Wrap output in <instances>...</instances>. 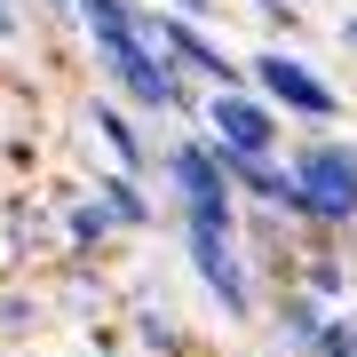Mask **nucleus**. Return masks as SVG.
<instances>
[{"label":"nucleus","instance_id":"1","mask_svg":"<svg viewBox=\"0 0 357 357\" xmlns=\"http://www.w3.org/2000/svg\"><path fill=\"white\" fill-rule=\"evenodd\" d=\"M286 175H294V206H286V222L326 230V238L357 222V143H349V135L318 128L310 143H294Z\"/></svg>","mask_w":357,"mask_h":357},{"label":"nucleus","instance_id":"2","mask_svg":"<svg viewBox=\"0 0 357 357\" xmlns=\"http://www.w3.org/2000/svg\"><path fill=\"white\" fill-rule=\"evenodd\" d=\"M183 262L206 286V302L222 310V326H255V262L238 255V206L230 215L183 206Z\"/></svg>","mask_w":357,"mask_h":357},{"label":"nucleus","instance_id":"3","mask_svg":"<svg viewBox=\"0 0 357 357\" xmlns=\"http://www.w3.org/2000/svg\"><path fill=\"white\" fill-rule=\"evenodd\" d=\"M238 64H246V88H255L278 119H294V128L318 135V128H333V119H342V88H333L310 56H294L286 40H270V48L238 56Z\"/></svg>","mask_w":357,"mask_h":357},{"label":"nucleus","instance_id":"4","mask_svg":"<svg viewBox=\"0 0 357 357\" xmlns=\"http://www.w3.org/2000/svg\"><path fill=\"white\" fill-rule=\"evenodd\" d=\"M191 128L206 143H222V151H278V143H286V119L270 112L255 88H206Z\"/></svg>","mask_w":357,"mask_h":357},{"label":"nucleus","instance_id":"5","mask_svg":"<svg viewBox=\"0 0 357 357\" xmlns=\"http://www.w3.org/2000/svg\"><path fill=\"white\" fill-rule=\"evenodd\" d=\"M88 128L103 135V151H112V167H119V175H143V167H151V143H143L135 112H128V103H119V96L88 103Z\"/></svg>","mask_w":357,"mask_h":357},{"label":"nucleus","instance_id":"6","mask_svg":"<svg viewBox=\"0 0 357 357\" xmlns=\"http://www.w3.org/2000/svg\"><path fill=\"white\" fill-rule=\"evenodd\" d=\"M318 326H326V302H318V294H302V286L286 278V286H278V302H270V342H278L286 357H302Z\"/></svg>","mask_w":357,"mask_h":357},{"label":"nucleus","instance_id":"7","mask_svg":"<svg viewBox=\"0 0 357 357\" xmlns=\"http://www.w3.org/2000/svg\"><path fill=\"white\" fill-rule=\"evenodd\" d=\"M88 199H96L119 230H151V191H143V175H119V167H112V175H96Z\"/></svg>","mask_w":357,"mask_h":357},{"label":"nucleus","instance_id":"8","mask_svg":"<svg viewBox=\"0 0 357 357\" xmlns=\"http://www.w3.org/2000/svg\"><path fill=\"white\" fill-rule=\"evenodd\" d=\"M112 238H119V222L103 215V206H96L88 191H79V199H64V246H72L79 262H88V255H103Z\"/></svg>","mask_w":357,"mask_h":357},{"label":"nucleus","instance_id":"9","mask_svg":"<svg viewBox=\"0 0 357 357\" xmlns=\"http://www.w3.org/2000/svg\"><path fill=\"white\" fill-rule=\"evenodd\" d=\"M135 349H151V357H191V333L175 326L167 302H143V310H135Z\"/></svg>","mask_w":357,"mask_h":357},{"label":"nucleus","instance_id":"10","mask_svg":"<svg viewBox=\"0 0 357 357\" xmlns=\"http://www.w3.org/2000/svg\"><path fill=\"white\" fill-rule=\"evenodd\" d=\"M302 357H357V310H326V326L310 333Z\"/></svg>","mask_w":357,"mask_h":357},{"label":"nucleus","instance_id":"11","mask_svg":"<svg viewBox=\"0 0 357 357\" xmlns=\"http://www.w3.org/2000/svg\"><path fill=\"white\" fill-rule=\"evenodd\" d=\"M246 8H255L278 40H302V8H294V0H246Z\"/></svg>","mask_w":357,"mask_h":357},{"label":"nucleus","instance_id":"12","mask_svg":"<svg viewBox=\"0 0 357 357\" xmlns=\"http://www.w3.org/2000/svg\"><path fill=\"white\" fill-rule=\"evenodd\" d=\"M40 326V302H24V294H0V333H24Z\"/></svg>","mask_w":357,"mask_h":357},{"label":"nucleus","instance_id":"13","mask_svg":"<svg viewBox=\"0 0 357 357\" xmlns=\"http://www.w3.org/2000/svg\"><path fill=\"white\" fill-rule=\"evenodd\" d=\"M24 40V0H0V48H16Z\"/></svg>","mask_w":357,"mask_h":357},{"label":"nucleus","instance_id":"14","mask_svg":"<svg viewBox=\"0 0 357 357\" xmlns=\"http://www.w3.org/2000/svg\"><path fill=\"white\" fill-rule=\"evenodd\" d=\"M159 8H175V16H199V24H215V16H222V0H159Z\"/></svg>","mask_w":357,"mask_h":357},{"label":"nucleus","instance_id":"15","mask_svg":"<svg viewBox=\"0 0 357 357\" xmlns=\"http://www.w3.org/2000/svg\"><path fill=\"white\" fill-rule=\"evenodd\" d=\"M40 16H48V24H79V16H72V0H40Z\"/></svg>","mask_w":357,"mask_h":357},{"label":"nucleus","instance_id":"16","mask_svg":"<svg viewBox=\"0 0 357 357\" xmlns=\"http://www.w3.org/2000/svg\"><path fill=\"white\" fill-rule=\"evenodd\" d=\"M342 48H349V56H357V16H342Z\"/></svg>","mask_w":357,"mask_h":357},{"label":"nucleus","instance_id":"17","mask_svg":"<svg viewBox=\"0 0 357 357\" xmlns=\"http://www.w3.org/2000/svg\"><path fill=\"white\" fill-rule=\"evenodd\" d=\"M96 357H119V349H96Z\"/></svg>","mask_w":357,"mask_h":357}]
</instances>
